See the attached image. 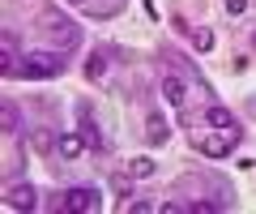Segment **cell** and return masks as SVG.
<instances>
[{
  "label": "cell",
  "mask_w": 256,
  "mask_h": 214,
  "mask_svg": "<svg viewBox=\"0 0 256 214\" xmlns=\"http://www.w3.org/2000/svg\"><path fill=\"white\" fill-rule=\"evenodd\" d=\"M18 60H22V52H18V35H13V30H4V35H0V73H4V77L18 73Z\"/></svg>",
  "instance_id": "5b68a950"
},
{
  "label": "cell",
  "mask_w": 256,
  "mask_h": 214,
  "mask_svg": "<svg viewBox=\"0 0 256 214\" xmlns=\"http://www.w3.org/2000/svg\"><path fill=\"white\" fill-rule=\"evenodd\" d=\"M222 9H226L230 18H239V13H248V0H222Z\"/></svg>",
  "instance_id": "2e32d148"
},
{
  "label": "cell",
  "mask_w": 256,
  "mask_h": 214,
  "mask_svg": "<svg viewBox=\"0 0 256 214\" xmlns=\"http://www.w3.org/2000/svg\"><path fill=\"white\" fill-rule=\"evenodd\" d=\"M205 120H210L214 129H226V133H239V137H244V129H239V120H235V116L226 112V107H218V103H214V107H205Z\"/></svg>",
  "instance_id": "30bf717a"
},
{
  "label": "cell",
  "mask_w": 256,
  "mask_h": 214,
  "mask_svg": "<svg viewBox=\"0 0 256 214\" xmlns=\"http://www.w3.org/2000/svg\"><path fill=\"white\" fill-rule=\"evenodd\" d=\"M86 150H90V146H86L82 133H60V141H56V154H60V158H82Z\"/></svg>",
  "instance_id": "52a82bcc"
},
{
  "label": "cell",
  "mask_w": 256,
  "mask_h": 214,
  "mask_svg": "<svg viewBox=\"0 0 256 214\" xmlns=\"http://www.w3.org/2000/svg\"><path fill=\"white\" fill-rule=\"evenodd\" d=\"M18 73L26 77V82H47V77H60V73H64V56H60V52H30V56H22Z\"/></svg>",
  "instance_id": "6da1fadb"
},
{
  "label": "cell",
  "mask_w": 256,
  "mask_h": 214,
  "mask_svg": "<svg viewBox=\"0 0 256 214\" xmlns=\"http://www.w3.org/2000/svg\"><path fill=\"white\" fill-rule=\"evenodd\" d=\"M188 39H192V47H196V52H210L214 47V35L205 26H196V30H188Z\"/></svg>",
  "instance_id": "5bb4252c"
},
{
  "label": "cell",
  "mask_w": 256,
  "mask_h": 214,
  "mask_svg": "<svg viewBox=\"0 0 256 214\" xmlns=\"http://www.w3.org/2000/svg\"><path fill=\"white\" fill-rule=\"evenodd\" d=\"M68 5H90V0H68Z\"/></svg>",
  "instance_id": "ac0fdd59"
},
{
  "label": "cell",
  "mask_w": 256,
  "mask_h": 214,
  "mask_svg": "<svg viewBox=\"0 0 256 214\" xmlns=\"http://www.w3.org/2000/svg\"><path fill=\"white\" fill-rule=\"evenodd\" d=\"M77 116H82V137H86V146H90V150H102V133H98V124L90 120V103H77Z\"/></svg>",
  "instance_id": "ba28073f"
},
{
  "label": "cell",
  "mask_w": 256,
  "mask_h": 214,
  "mask_svg": "<svg viewBox=\"0 0 256 214\" xmlns=\"http://www.w3.org/2000/svg\"><path fill=\"white\" fill-rule=\"evenodd\" d=\"M162 99L171 103V107H184V99H188V86H184V77L162 73Z\"/></svg>",
  "instance_id": "9c48e42d"
},
{
  "label": "cell",
  "mask_w": 256,
  "mask_h": 214,
  "mask_svg": "<svg viewBox=\"0 0 256 214\" xmlns=\"http://www.w3.org/2000/svg\"><path fill=\"white\" fill-rule=\"evenodd\" d=\"M4 205H9V210H34L38 197H34L30 184H9V188H4Z\"/></svg>",
  "instance_id": "8992f818"
},
{
  "label": "cell",
  "mask_w": 256,
  "mask_h": 214,
  "mask_svg": "<svg viewBox=\"0 0 256 214\" xmlns=\"http://www.w3.org/2000/svg\"><path fill=\"white\" fill-rule=\"evenodd\" d=\"M0 124H4V133H18L22 129V112H18V103L4 99V107H0Z\"/></svg>",
  "instance_id": "7c38bea8"
},
{
  "label": "cell",
  "mask_w": 256,
  "mask_h": 214,
  "mask_svg": "<svg viewBox=\"0 0 256 214\" xmlns=\"http://www.w3.org/2000/svg\"><path fill=\"white\" fill-rule=\"evenodd\" d=\"M154 171H158L154 158H132V163H128V176L132 180H146V176H154Z\"/></svg>",
  "instance_id": "4fadbf2b"
},
{
  "label": "cell",
  "mask_w": 256,
  "mask_h": 214,
  "mask_svg": "<svg viewBox=\"0 0 256 214\" xmlns=\"http://www.w3.org/2000/svg\"><path fill=\"white\" fill-rule=\"evenodd\" d=\"M235 146H239V133H226V129H218L214 137H201V154L205 158H226Z\"/></svg>",
  "instance_id": "277c9868"
},
{
  "label": "cell",
  "mask_w": 256,
  "mask_h": 214,
  "mask_svg": "<svg viewBox=\"0 0 256 214\" xmlns=\"http://www.w3.org/2000/svg\"><path fill=\"white\" fill-rule=\"evenodd\" d=\"M248 112H252V116H256V99H248Z\"/></svg>",
  "instance_id": "e0dca14e"
},
{
  "label": "cell",
  "mask_w": 256,
  "mask_h": 214,
  "mask_svg": "<svg viewBox=\"0 0 256 214\" xmlns=\"http://www.w3.org/2000/svg\"><path fill=\"white\" fill-rule=\"evenodd\" d=\"M102 69H107V60H102V56H90V60H86V77H90V82H94V77H102Z\"/></svg>",
  "instance_id": "9a60e30c"
},
{
  "label": "cell",
  "mask_w": 256,
  "mask_h": 214,
  "mask_svg": "<svg viewBox=\"0 0 256 214\" xmlns=\"http://www.w3.org/2000/svg\"><path fill=\"white\" fill-rule=\"evenodd\" d=\"M38 26H43V35L52 39L60 52H68V47H77V39H82V30H77L73 18H64V13H43L38 18Z\"/></svg>",
  "instance_id": "7a4b0ae2"
},
{
  "label": "cell",
  "mask_w": 256,
  "mask_h": 214,
  "mask_svg": "<svg viewBox=\"0 0 256 214\" xmlns=\"http://www.w3.org/2000/svg\"><path fill=\"white\" fill-rule=\"evenodd\" d=\"M252 47H256V30H252Z\"/></svg>",
  "instance_id": "d6986e66"
},
{
  "label": "cell",
  "mask_w": 256,
  "mask_h": 214,
  "mask_svg": "<svg viewBox=\"0 0 256 214\" xmlns=\"http://www.w3.org/2000/svg\"><path fill=\"white\" fill-rule=\"evenodd\" d=\"M60 205H64V210H73V214H90V210L102 205V197H98V188H68Z\"/></svg>",
  "instance_id": "3957f363"
},
{
  "label": "cell",
  "mask_w": 256,
  "mask_h": 214,
  "mask_svg": "<svg viewBox=\"0 0 256 214\" xmlns=\"http://www.w3.org/2000/svg\"><path fill=\"white\" fill-rule=\"evenodd\" d=\"M166 137H171V124H166L162 116H150V124H146V141H150V146H162Z\"/></svg>",
  "instance_id": "8fae6325"
}]
</instances>
